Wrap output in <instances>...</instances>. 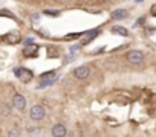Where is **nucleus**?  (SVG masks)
I'll use <instances>...</instances> for the list:
<instances>
[{"instance_id":"nucleus-11","label":"nucleus","mask_w":156,"mask_h":137,"mask_svg":"<svg viewBox=\"0 0 156 137\" xmlns=\"http://www.w3.org/2000/svg\"><path fill=\"white\" fill-rule=\"evenodd\" d=\"M44 14H46V15L57 17V15H60V11H58V9H44Z\"/></svg>"},{"instance_id":"nucleus-6","label":"nucleus","mask_w":156,"mask_h":137,"mask_svg":"<svg viewBox=\"0 0 156 137\" xmlns=\"http://www.w3.org/2000/svg\"><path fill=\"white\" fill-rule=\"evenodd\" d=\"M51 134H52V137H66L67 135V129H66V126L63 123H57V125L52 126Z\"/></svg>"},{"instance_id":"nucleus-12","label":"nucleus","mask_w":156,"mask_h":137,"mask_svg":"<svg viewBox=\"0 0 156 137\" xmlns=\"http://www.w3.org/2000/svg\"><path fill=\"white\" fill-rule=\"evenodd\" d=\"M19 40H20L19 34H9V37H8V41H11V43H17Z\"/></svg>"},{"instance_id":"nucleus-13","label":"nucleus","mask_w":156,"mask_h":137,"mask_svg":"<svg viewBox=\"0 0 156 137\" xmlns=\"http://www.w3.org/2000/svg\"><path fill=\"white\" fill-rule=\"evenodd\" d=\"M8 137H20V131L19 129H11L8 132Z\"/></svg>"},{"instance_id":"nucleus-15","label":"nucleus","mask_w":156,"mask_h":137,"mask_svg":"<svg viewBox=\"0 0 156 137\" xmlns=\"http://www.w3.org/2000/svg\"><path fill=\"white\" fill-rule=\"evenodd\" d=\"M150 14H151L153 17H156V5H153V6H151V9H150Z\"/></svg>"},{"instance_id":"nucleus-2","label":"nucleus","mask_w":156,"mask_h":137,"mask_svg":"<svg viewBox=\"0 0 156 137\" xmlns=\"http://www.w3.org/2000/svg\"><path fill=\"white\" fill-rule=\"evenodd\" d=\"M44 114H46V111H44V108H43L41 105H34V107L29 110V117H31L32 120H41V119L44 117Z\"/></svg>"},{"instance_id":"nucleus-8","label":"nucleus","mask_w":156,"mask_h":137,"mask_svg":"<svg viewBox=\"0 0 156 137\" xmlns=\"http://www.w3.org/2000/svg\"><path fill=\"white\" fill-rule=\"evenodd\" d=\"M112 32L116 34V35H121V37H127L129 35V31L126 28H122V26H113L112 28Z\"/></svg>"},{"instance_id":"nucleus-1","label":"nucleus","mask_w":156,"mask_h":137,"mask_svg":"<svg viewBox=\"0 0 156 137\" xmlns=\"http://www.w3.org/2000/svg\"><path fill=\"white\" fill-rule=\"evenodd\" d=\"M126 58H127V61H129L130 64L138 65V64H141V62L144 61V53H142L141 50H130V52H127Z\"/></svg>"},{"instance_id":"nucleus-3","label":"nucleus","mask_w":156,"mask_h":137,"mask_svg":"<svg viewBox=\"0 0 156 137\" xmlns=\"http://www.w3.org/2000/svg\"><path fill=\"white\" fill-rule=\"evenodd\" d=\"M14 73H16V76H17L22 82H29V81L32 79V76H34L31 70H28V68H22V67H20V68H16Z\"/></svg>"},{"instance_id":"nucleus-14","label":"nucleus","mask_w":156,"mask_h":137,"mask_svg":"<svg viewBox=\"0 0 156 137\" xmlns=\"http://www.w3.org/2000/svg\"><path fill=\"white\" fill-rule=\"evenodd\" d=\"M52 47H54V46H52ZM52 47L48 50V55H49V56H57V55H58V52H57L55 49H52Z\"/></svg>"},{"instance_id":"nucleus-7","label":"nucleus","mask_w":156,"mask_h":137,"mask_svg":"<svg viewBox=\"0 0 156 137\" xmlns=\"http://www.w3.org/2000/svg\"><path fill=\"white\" fill-rule=\"evenodd\" d=\"M110 17H112L113 20H121V18H126V17H127V11H124V9H116V11H113V12L110 14Z\"/></svg>"},{"instance_id":"nucleus-4","label":"nucleus","mask_w":156,"mask_h":137,"mask_svg":"<svg viewBox=\"0 0 156 137\" xmlns=\"http://www.w3.org/2000/svg\"><path fill=\"white\" fill-rule=\"evenodd\" d=\"M90 75V67L89 65H80L73 70V76L76 79H86Z\"/></svg>"},{"instance_id":"nucleus-9","label":"nucleus","mask_w":156,"mask_h":137,"mask_svg":"<svg viewBox=\"0 0 156 137\" xmlns=\"http://www.w3.org/2000/svg\"><path fill=\"white\" fill-rule=\"evenodd\" d=\"M38 53V47L37 46H31V47H26L23 50V55L25 56H35Z\"/></svg>"},{"instance_id":"nucleus-5","label":"nucleus","mask_w":156,"mask_h":137,"mask_svg":"<svg viewBox=\"0 0 156 137\" xmlns=\"http://www.w3.org/2000/svg\"><path fill=\"white\" fill-rule=\"evenodd\" d=\"M12 107L17 108L19 111H23L26 108V99H25V96H22L19 93L14 95V98H12Z\"/></svg>"},{"instance_id":"nucleus-10","label":"nucleus","mask_w":156,"mask_h":137,"mask_svg":"<svg viewBox=\"0 0 156 137\" xmlns=\"http://www.w3.org/2000/svg\"><path fill=\"white\" fill-rule=\"evenodd\" d=\"M98 34H100V31H90V32L87 34V37H84V38L81 40V43H83V44H87V43L92 41L95 37H98Z\"/></svg>"}]
</instances>
